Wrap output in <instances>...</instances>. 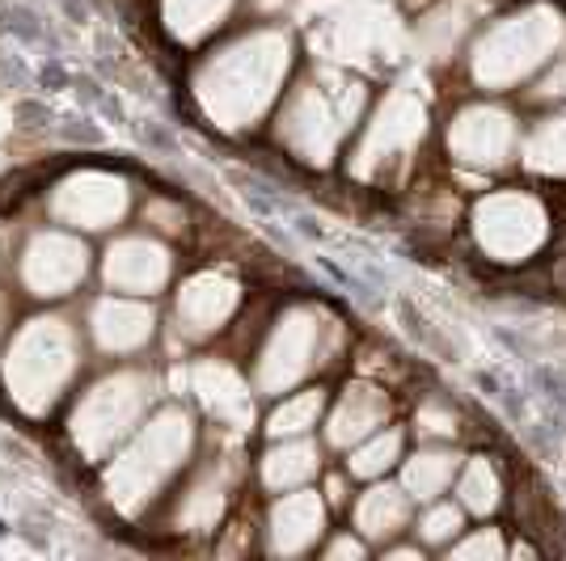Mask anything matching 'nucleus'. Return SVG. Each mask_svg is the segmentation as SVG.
Returning a JSON list of instances; mask_svg holds the SVG:
<instances>
[{
	"label": "nucleus",
	"instance_id": "7ed1b4c3",
	"mask_svg": "<svg viewBox=\"0 0 566 561\" xmlns=\"http://www.w3.org/2000/svg\"><path fill=\"white\" fill-rule=\"evenodd\" d=\"M566 47V13L554 0L520 4L470 43V76L482 94H512Z\"/></svg>",
	"mask_w": 566,
	"mask_h": 561
},
{
	"label": "nucleus",
	"instance_id": "e433bc0d",
	"mask_svg": "<svg viewBox=\"0 0 566 561\" xmlns=\"http://www.w3.org/2000/svg\"><path fill=\"white\" fill-rule=\"evenodd\" d=\"M401 4H406L410 13H427V9H431V4H440V0H401Z\"/></svg>",
	"mask_w": 566,
	"mask_h": 561
},
{
	"label": "nucleus",
	"instance_id": "f3484780",
	"mask_svg": "<svg viewBox=\"0 0 566 561\" xmlns=\"http://www.w3.org/2000/svg\"><path fill=\"white\" fill-rule=\"evenodd\" d=\"M326 515H331V502L308 486L280 494L266 511V553L301 558L308 549H317V540L326 537Z\"/></svg>",
	"mask_w": 566,
	"mask_h": 561
},
{
	"label": "nucleus",
	"instance_id": "a211bd4d",
	"mask_svg": "<svg viewBox=\"0 0 566 561\" xmlns=\"http://www.w3.org/2000/svg\"><path fill=\"white\" fill-rule=\"evenodd\" d=\"M389 419H394V401H389V393L380 384H373V380H347V389L338 393V401L322 419L326 444L347 452L359 440H368L373 431H380Z\"/></svg>",
	"mask_w": 566,
	"mask_h": 561
},
{
	"label": "nucleus",
	"instance_id": "f257e3e1",
	"mask_svg": "<svg viewBox=\"0 0 566 561\" xmlns=\"http://www.w3.org/2000/svg\"><path fill=\"white\" fill-rule=\"evenodd\" d=\"M296 60V43L280 25H259L237 34L233 43L216 47L199 60L190 76V94L203 118L220 131H245L280 102L287 72Z\"/></svg>",
	"mask_w": 566,
	"mask_h": 561
},
{
	"label": "nucleus",
	"instance_id": "aec40b11",
	"mask_svg": "<svg viewBox=\"0 0 566 561\" xmlns=\"http://www.w3.org/2000/svg\"><path fill=\"white\" fill-rule=\"evenodd\" d=\"M415 519V498L401 490V481H368V490L355 498L352 523L355 532L368 540V544H389L398 540Z\"/></svg>",
	"mask_w": 566,
	"mask_h": 561
},
{
	"label": "nucleus",
	"instance_id": "4be33fe9",
	"mask_svg": "<svg viewBox=\"0 0 566 561\" xmlns=\"http://www.w3.org/2000/svg\"><path fill=\"white\" fill-rule=\"evenodd\" d=\"M229 507V468L208 465L190 477V486L174 502V528L178 532H216L220 515Z\"/></svg>",
	"mask_w": 566,
	"mask_h": 561
},
{
	"label": "nucleus",
	"instance_id": "4468645a",
	"mask_svg": "<svg viewBox=\"0 0 566 561\" xmlns=\"http://www.w3.org/2000/svg\"><path fill=\"white\" fill-rule=\"evenodd\" d=\"M237 308H241V283L229 271H195L178 287L174 321L187 342H208L233 321Z\"/></svg>",
	"mask_w": 566,
	"mask_h": 561
},
{
	"label": "nucleus",
	"instance_id": "c9c22d12",
	"mask_svg": "<svg viewBox=\"0 0 566 561\" xmlns=\"http://www.w3.org/2000/svg\"><path fill=\"white\" fill-rule=\"evenodd\" d=\"M322 498H326L331 507H343V502H347V468H343L338 477H331V481H326V494H322Z\"/></svg>",
	"mask_w": 566,
	"mask_h": 561
},
{
	"label": "nucleus",
	"instance_id": "f704fd0d",
	"mask_svg": "<svg viewBox=\"0 0 566 561\" xmlns=\"http://www.w3.org/2000/svg\"><path fill=\"white\" fill-rule=\"evenodd\" d=\"M380 553L398 561H423V544H419V540H415V544H394V540H389V544H380Z\"/></svg>",
	"mask_w": 566,
	"mask_h": 561
},
{
	"label": "nucleus",
	"instance_id": "dca6fc26",
	"mask_svg": "<svg viewBox=\"0 0 566 561\" xmlns=\"http://www.w3.org/2000/svg\"><path fill=\"white\" fill-rule=\"evenodd\" d=\"M187 389L224 431H250L254 426V380H245L229 359L190 363Z\"/></svg>",
	"mask_w": 566,
	"mask_h": 561
},
{
	"label": "nucleus",
	"instance_id": "2eb2a0df",
	"mask_svg": "<svg viewBox=\"0 0 566 561\" xmlns=\"http://www.w3.org/2000/svg\"><path fill=\"white\" fill-rule=\"evenodd\" d=\"M102 279L111 292L153 300L174 279V254L157 236H118L102 257Z\"/></svg>",
	"mask_w": 566,
	"mask_h": 561
},
{
	"label": "nucleus",
	"instance_id": "f8f14e48",
	"mask_svg": "<svg viewBox=\"0 0 566 561\" xmlns=\"http://www.w3.org/2000/svg\"><path fill=\"white\" fill-rule=\"evenodd\" d=\"M132 208L127 178L106 169H76L60 187L51 190V215L81 233H106Z\"/></svg>",
	"mask_w": 566,
	"mask_h": 561
},
{
	"label": "nucleus",
	"instance_id": "5701e85b",
	"mask_svg": "<svg viewBox=\"0 0 566 561\" xmlns=\"http://www.w3.org/2000/svg\"><path fill=\"white\" fill-rule=\"evenodd\" d=\"M317 473H322V447L313 444L308 435L271 440V447L262 452V461H259V481H262V490H271V494L301 490Z\"/></svg>",
	"mask_w": 566,
	"mask_h": 561
},
{
	"label": "nucleus",
	"instance_id": "9d476101",
	"mask_svg": "<svg viewBox=\"0 0 566 561\" xmlns=\"http://www.w3.org/2000/svg\"><path fill=\"white\" fill-rule=\"evenodd\" d=\"M444 148L452 165L473 173H499L520 161V118L495 102H470L452 110L444 127Z\"/></svg>",
	"mask_w": 566,
	"mask_h": 561
},
{
	"label": "nucleus",
	"instance_id": "ddd939ff",
	"mask_svg": "<svg viewBox=\"0 0 566 561\" xmlns=\"http://www.w3.org/2000/svg\"><path fill=\"white\" fill-rule=\"evenodd\" d=\"M90 275V250L85 241L69 233H34L22 250L18 279L34 300H64Z\"/></svg>",
	"mask_w": 566,
	"mask_h": 561
},
{
	"label": "nucleus",
	"instance_id": "c756f323",
	"mask_svg": "<svg viewBox=\"0 0 566 561\" xmlns=\"http://www.w3.org/2000/svg\"><path fill=\"white\" fill-rule=\"evenodd\" d=\"M465 507L457 502V498H431L419 507V515L410 519V528H415V540L423 544V549H449L452 540L465 532Z\"/></svg>",
	"mask_w": 566,
	"mask_h": 561
},
{
	"label": "nucleus",
	"instance_id": "9b49d317",
	"mask_svg": "<svg viewBox=\"0 0 566 561\" xmlns=\"http://www.w3.org/2000/svg\"><path fill=\"white\" fill-rule=\"evenodd\" d=\"M322 55L326 64L338 68H377L398 60L401 30L389 13H380L373 4H352L334 18H322Z\"/></svg>",
	"mask_w": 566,
	"mask_h": 561
},
{
	"label": "nucleus",
	"instance_id": "bb28decb",
	"mask_svg": "<svg viewBox=\"0 0 566 561\" xmlns=\"http://www.w3.org/2000/svg\"><path fill=\"white\" fill-rule=\"evenodd\" d=\"M520 165L533 178H566V110L537 118L520 136Z\"/></svg>",
	"mask_w": 566,
	"mask_h": 561
},
{
	"label": "nucleus",
	"instance_id": "72a5a7b5",
	"mask_svg": "<svg viewBox=\"0 0 566 561\" xmlns=\"http://www.w3.org/2000/svg\"><path fill=\"white\" fill-rule=\"evenodd\" d=\"M322 558H331V561L368 558V540L359 537V532H338L334 540H326V544H322Z\"/></svg>",
	"mask_w": 566,
	"mask_h": 561
},
{
	"label": "nucleus",
	"instance_id": "412c9836",
	"mask_svg": "<svg viewBox=\"0 0 566 561\" xmlns=\"http://www.w3.org/2000/svg\"><path fill=\"white\" fill-rule=\"evenodd\" d=\"M491 9H495V0H440V4H431L427 13H419L415 39H419V47H423L431 60H449L452 51L461 47V39H465Z\"/></svg>",
	"mask_w": 566,
	"mask_h": 561
},
{
	"label": "nucleus",
	"instance_id": "b1692460",
	"mask_svg": "<svg viewBox=\"0 0 566 561\" xmlns=\"http://www.w3.org/2000/svg\"><path fill=\"white\" fill-rule=\"evenodd\" d=\"M461 452L449 444H423L410 456H401V490L415 498V507H423L431 498H444L461 473Z\"/></svg>",
	"mask_w": 566,
	"mask_h": 561
},
{
	"label": "nucleus",
	"instance_id": "7c9ffc66",
	"mask_svg": "<svg viewBox=\"0 0 566 561\" xmlns=\"http://www.w3.org/2000/svg\"><path fill=\"white\" fill-rule=\"evenodd\" d=\"M503 553H507V544H503L499 528H473L449 544V558L457 561H499Z\"/></svg>",
	"mask_w": 566,
	"mask_h": 561
},
{
	"label": "nucleus",
	"instance_id": "6ab92c4d",
	"mask_svg": "<svg viewBox=\"0 0 566 561\" xmlns=\"http://www.w3.org/2000/svg\"><path fill=\"white\" fill-rule=\"evenodd\" d=\"M90 334L97 351L106 354H136L157 334V313L144 305V296H102L90 308Z\"/></svg>",
	"mask_w": 566,
	"mask_h": 561
},
{
	"label": "nucleus",
	"instance_id": "4c0bfd02",
	"mask_svg": "<svg viewBox=\"0 0 566 561\" xmlns=\"http://www.w3.org/2000/svg\"><path fill=\"white\" fill-rule=\"evenodd\" d=\"M512 553H516V558H533L537 549H533V544H524V540H516V544H512Z\"/></svg>",
	"mask_w": 566,
	"mask_h": 561
},
{
	"label": "nucleus",
	"instance_id": "cd10ccee",
	"mask_svg": "<svg viewBox=\"0 0 566 561\" xmlns=\"http://www.w3.org/2000/svg\"><path fill=\"white\" fill-rule=\"evenodd\" d=\"M401 456H406V431L385 422L368 440H359L355 447H347L343 468H347L352 481H377V477H389V473L401 465Z\"/></svg>",
	"mask_w": 566,
	"mask_h": 561
},
{
	"label": "nucleus",
	"instance_id": "a878e982",
	"mask_svg": "<svg viewBox=\"0 0 566 561\" xmlns=\"http://www.w3.org/2000/svg\"><path fill=\"white\" fill-rule=\"evenodd\" d=\"M331 410V393L322 384H308V389H292L283 393V401H275V410L266 414L262 431L266 440H296V435H313V426H322Z\"/></svg>",
	"mask_w": 566,
	"mask_h": 561
},
{
	"label": "nucleus",
	"instance_id": "393cba45",
	"mask_svg": "<svg viewBox=\"0 0 566 561\" xmlns=\"http://www.w3.org/2000/svg\"><path fill=\"white\" fill-rule=\"evenodd\" d=\"M237 0H161V30L174 43L195 47L233 18Z\"/></svg>",
	"mask_w": 566,
	"mask_h": 561
},
{
	"label": "nucleus",
	"instance_id": "1a4fd4ad",
	"mask_svg": "<svg viewBox=\"0 0 566 561\" xmlns=\"http://www.w3.org/2000/svg\"><path fill=\"white\" fill-rule=\"evenodd\" d=\"M331 334L334 326L326 313L313 305H292L275 317V326L262 342L254 359V393L262 398H283L292 393L301 380L317 372L322 363H331Z\"/></svg>",
	"mask_w": 566,
	"mask_h": 561
},
{
	"label": "nucleus",
	"instance_id": "f03ea898",
	"mask_svg": "<svg viewBox=\"0 0 566 561\" xmlns=\"http://www.w3.org/2000/svg\"><path fill=\"white\" fill-rule=\"evenodd\" d=\"M364 106H368V85L364 81H355L352 72L338 68V64L313 68L280 106L275 140L296 161L326 169L338 157V148L352 140Z\"/></svg>",
	"mask_w": 566,
	"mask_h": 561
},
{
	"label": "nucleus",
	"instance_id": "20e7f679",
	"mask_svg": "<svg viewBox=\"0 0 566 561\" xmlns=\"http://www.w3.org/2000/svg\"><path fill=\"white\" fill-rule=\"evenodd\" d=\"M195 419L182 405H166L153 419L132 431V444L118 452L111 468H106V502L118 515H140L144 507H153L166 486L187 468L195 456Z\"/></svg>",
	"mask_w": 566,
	"mask_h": 561
},
{
	"label": "nucleus",
	"instance_id": "6e6552de",
	"mask_svg": "<svg viewBox=\"0 0 566 561\" xmlns=\"http://www.w3.org/2000/svg\"><path fill=\"white\" fill-rule=\"evenodd\" d=\"M157 375L153 372H115L97 380L85 398L76 401L69 419V440L85 461H106L153 410Z\"/></svg>",
	"mask_w": 566,
	"mask_h": 561
},
{
	"label": "nucleus",
	"instance_id": "0eeeda50",
	"mask_svg": "<svg viewBox=\"0 0 566 561\" xmlns=\"http://www.w3.org/2000/svg\"><path fill=\"white\" fill-rule=\"evenodd\" d=\"M470 236L478 254L495 266H520L537 257L554 236V215L537 190L503 187L470 208Z\"/></svg>",
	"mask_w": 566,
	"mask_h": 561
},
{
	"label": "nucleus",
	"instance_id": "39448f33",
	"mask_svg": "<svg viewBox=\"0 0 566 561\" xmlns=\"http://www.w3.org/2000/svg\"><path fill=\"white\" fill-rule=\"evenodd\" d=\"M76 372H81V338L64 317L25 321L0 359L9 401L30 419H43L51 405L69 393Z\"/></svg>",
	"mask_w": 566,
	"mask_h": 561
},
{
	"label": "nucleus",
	"instance_id": "423d86ee",
	"mask_svg": "<svg viewBox=\"0 0 566 561\" xmlns=\"http://www.w3.org/2000/svg\"><path fill=\"white\" fill-rule=\"evenodd\" d=\"M423 140H427L423 85L419 81H401V85H394L385 94V102L373 110V118L364 123L352 157H347V169H352V178L368 182V187L389 182L394 173L410 169V161L423 148Z\"/></svg>",
	"mask_w": 566,
	"mask_h": 561
},
{
	"label": "nucleus",
	"instance_id": "473e14b6",
	"mask_svg": "<svg viewBox=\"0 0 566 561\" xmlns=\"http://www.w3.org/2000/svg\"><path fill=\"white\" fill-rule=\"evenodd\" d=\"M528 97H533V102H566V60L549 64L542 81L528 89Z\"/></svg>",
	"mask_w": 566,
	"mask_h": 561
},
{
	"label": "nucleus",
	"instance_id": "2f4dec72",
	"mask_svg": "<svg viewBox=\"0 0 566 561\" xmlns=\"http://www.w3.org/2000/svg\"><path fill=\"white\" fill-rule=\"evenodd\" d=\"M415 431L427 435L431 444H444V440H457V410L449 401L427 398L419 410H415Z\"/></svg>",
	"mask_w": 566,
	"mask_h": 561
},
{
	"label": "nucleus",
	"instance_id": "c85d7f7f",
	"mask_svg": "<svg viewBox=\"0 0 566 561\" xmlns=\"http://www.w3.org/2000/svg\"><path fill=\"white\" fill-rule=\"evenodd\" d=\"M452 490H457V502L465 507V515H478V519H491L503 507V477L491 456H465Z\"/></svg>",
	"mask_w": 566,
	"mask_h": 561
}]
</instances>
